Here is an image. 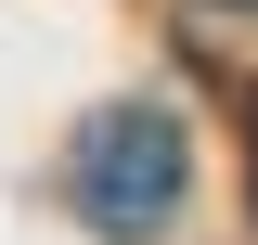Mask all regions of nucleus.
Masks as SVG:
<instances>
[{
    "label": "nucleus",
    "instance_id": "f257e3e1",
    "mask_svg": "<svg viewBox=\"0 0 258 245\" xmlns=\"http://www.w3.org/2000/svg\"><path fill=\"white\" fill-rule=\"evenodd\" d=\"M181 181H194V155H181V129H168L155 103L91 116V142H78V219H91V232H116V245L168 232V219H181Z\"/></svg>",
    "mask_w": 258,
    "mask_h": 245
},
{
    "label": "nucleus",
    "instance_id": "f03ea898",
    "mask_svg": "<svg viewBox=\"0 0 258 245\" xmlns=\"http://www.w3.org/2000/svg\"><path fill=\"white\" fill-rule=\"evenodd\" d=\"M245 13H258V0H245Z\"/></svg>",
    "mask_w": 258,
    "mask_h": 245
}]
</instances>
